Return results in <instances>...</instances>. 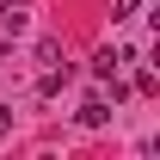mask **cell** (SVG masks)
I'll return each mask as SVG.
<instances>
[{
  "label": "cell",
  "mask_w": 160,
  "mask_h": 160,
  "mask_svg": "<svg viewBox=\"0 0 160 160\" xmlns=\"http://www.w3.org/2000/svg\"><path fill=\"white\" fill-rule=\"evenodd\" d=\"M0 136H12V105H0Z\"/></svg>",
  "instance_id": "cell-5"
},
{
  "label": "cell",
  "mask_w": 160,
  "mask_h": 160,
  "mask_svg": "<svg viewBox=\"0 0 160 160\" xmlns=\"http://www.w3.org/2000/svg\"><path fill=\"white\" fill-rule=\"evenodd\" d=\"M37 62H43V68H56V62H62V43H56V37H43V43H37Z\"/></svg>",
  "instance_id": "cell-2"
},
{
  "label": "cell",
  "mask_w": 160,
  "mask_h": 160,
  "mask_svg": "<svg viewBox=\"0 0 160 160\" xmlns=\"http://www.w3.org/2000/svg\"><path fill=\"white\" fill-rule=\"evenodd\" d=\"M105 123H111V105H105V99H86V105H80V129H105Z\"/></svg>",
  "instance_id": "cell-1"
},
{
  "label": "cell",
  "mask_w": 160,
  "mask_h": 160,
  "mask_svg": "<svg viewBox=\"0 0 160 160\" xmlns=\"http://www.w3.org/2000/svg\"><path fill=\"white\" fill-rule=\"evenodd\" d=\"M0 56H6V43H0Z\"/></svg>",
  "instance_id": "cell-6"
},
{
  "label": "cell",
  "mask_w": 160,
  "mask_h": 160,
  "mask_svg": "<svg viewBox=\"0 0 160 160\" xmlns=\"http://www.w3.org/2000/svg\"><path fill=\"white\" fill-rule=\"evenodd\" d=\"M136 6H142V0H111V19H129Z\"/></svg>",
  "instance_id": "cell-4"
},
{
  "label": "cell",
  "mask_w": 160,
  "mask_h": 160,
  "mask_svg": "<svg viewBox=\"0 0 160 160\" xmlns=\"http://www.w3.org/2000/svg\"><path fill=\"white\" fill-rule=\"evenodd\" d=\"M0 25L6 31H25V12H12V0H0Z\"/></svg>",
  "instance_id": "cell-3"
}]
</instances>
